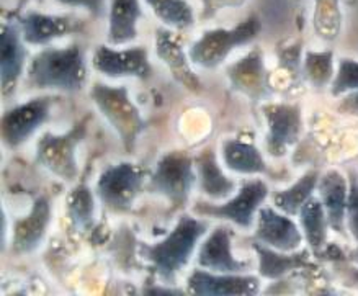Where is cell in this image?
Returning a JSON list of instances; mask_svg holds the SVG:
<instances>
[{
  "instance_id": "6da1fadb",
  "label": "cell",
  "mask_w": 358,
  "mask_h": 296,
  "mask_svg": "<svg viewBox=\"0 0 358 296\" xmlns=\"http://www.w3.org/2000/svg\"><path fill=\"white\" fill-rule=\"evenodd\" d=\"M208 223L192 215H182L172 231L156 244L141 242V255L154 267L164 283H173L176 276L190 262L198 242L206 234Z\"/></svg>"
},
{
  "instance_id": "7a4b0ae2",
  "label": "cell",
  "mask_w": 358,
  "mask_h": 296,
  "mask_svg": "<svg viewBox=\"0 0 358 296\" xmlns=\"http://www.w3.org/2000/svg\"><path fill=\"white\" fill-rule=\"evenodd\" d=\"M85 80V56L79 45L45 48L33 56L27 67V84L31 89L79 92Z\"/></svg>"
},
{
  "instance_id": "e0dca14e",
  "label": "cell",
  "mask_w": 358,
  "mask_h": 296,
  "mask_svg": "<svg viewBox=\"0 0 358 296\" xmlns=\"http://www.w3.org/2000/svg\"><path fill=\"white\" fill-rule=\"evenodd\" d=\"M52 206L46 197H38L27 213L13 223L12 249L17 254H28L40 247L51 225Z\"/></svg>"
},
{
  "instance_id": "52a82bcc",
  "label": "cell",
  "mask_w": 358,
  "mask_h": 296,
  "mask_svg": "<svg viewBox=\"0 0 358 296\" xmlns=\"http://www.w3.org/2000/svg\"><path fill=\"white\" fill-rule=\"evenodd\" d=\"M267 197V183L260 178H254V181L244 182L236 197L231 200L221 203V205L220 203H196L193 206V213L200 216L215 218V220L229 221L232 225L249 230L257 221L255 215L262 208Z\"/></svg>"
},
{
  "instance_id": "2e32d148",
  "label": "cell",
  "mask_w": 358,
  "mask_h": 296,
  "mask_svg": "<svg viewBox=\"0 0 358 296\" xmlns=\"http://www.w3.org/2000/svg\"><path fill=\"white\" fill-rule=\"evenodd\" d=\"M231 237V230L227 226L215 227L198 249V267L220 274H244L249 264L236 259L232 254Z\"/></svg>"
},
{
  "instance_id": "44dd1931",
  "label": "cell",
  "mask_w": 358,
  "mask_h": 296,
  "mask_svg": "<svg viewBox=\"0 0 358 296\" xmlns=\"http://www.w3.org/2000/svg\"><path fill=\"white\" fill-rule=\"evenodd\" d=\"M143 18L139 0H110L108 45L122 46L138 38V23Z\"/></svg>"
},
{
  "instance_id": "7402d4cb",
  "label": "cell",
  "mask_w": 358,
  "mask_h": 296,
  "mask_svg": "<svg viewBox=\"0 0 358 296\" xmlns=\"http://www.w3.org/2000/svg\"><path fill=\"white\" fill-rule=\"evenodd\" d=\"M252 249L259 257V274L262 279L267 280H280L289 272L304 269L309 265L308 251L285 252L265 246L259 241L254 242Z\"/></svg>"
},
{
  "instance_id": "8d00e7d4",
  "label": "cell",
  "mask_w": 358,
  "mask_h": 296,
  "mask_svg": "<svg viewBox=\"0 0 358 296\" xmlns=\"http://www.w3.org/2000/svg\"><path fill=\"white\" fill-rule=\"evenodd\" d=\"M28 2H31V0H18V10H22V7H25ZM36 2H41V0H36Z\"/></svg>"
},
{
  "instance_id": "d590c367",
  "label": "cell",
  "mask_w": 358,
  "mask_h": 296,
  "mask_svg": "<svg viewBox=\"0 0 358 296\" xmlns=\"http://www.w3.org/2000/svg\"><path fill=\"white\" fill-rule=\"evenodd\" d=\"M337 108L343 115L358 116V90L343 95V99L341 100V104H338Z\"/></svg>"
},
{
  "instance_id": "83f0119b",
  "label": "cell",
  "mask_w": 358,
  "mask_h": 296,
  "mask_svg": "<svg viewBox=\"0 0 358 296\" xmlns=\"http://www.w3.org/2000/svg\"><path fill=\"white\" fill-rule=\"evenodd\" d=\"M313 27L321 40H337L342 30L341 0H314Z\"/></svg>"
},
{
  "instance_id": "5b68a950",
  "label": "cell",
  "mask_w": 358,
  "mask_h": 296,
  "mask_svg": "<svg viewBox=\"0 0 358 296\" xmlns=\"http://www.w3.org/2000/svg\"><path fill=\"white\" fill-rule=\"evenodd\" d=\"M198 182L195 159L183 151H171L159 159L152 176L148 181V190L171 202L172 206H183Z\"/></svg>"
},
{
  "instance_id": "484cf974",
  "label": "cell",
  "mask_w": 358,
  "mask_h": 296,
  "mask_svg": "<svg viewBox=\"0 0 358 296\" xmlns=\"http://www.w3.org/2000/svg\"><path fill=\"white\" fill-rule=\"evenodd\" d=\"M319 172L316 169H311L306 174H303L292 187L280 190L273 195V205L277 210L287 213L289 216H298L301 206L306 203L309 198L314 195L317 190L319 183Z\"/></svg>"
},
{
  "instance_id": "d4e9b609",
  "label": "cell",
  "mask_w": 358,
  "mask_h": 296,
  "mask_svg": "<svg viewBox=\"0 0 358 296\" xmlns=\"http://www.w3.org/2000/svg\"><path fill=\"white\" fill-rule=\"evenodd\" d=\"M299 216V226L304 234V241L308 242V246L311 247L313 252H317L326 246L327 242V227L329 220L324 210V205L321 198L311 197L309 200L301 206V210L298 213Z\"/></svg>"
},
{
  "instance_id": "8992f818",
  "label": "cell",
  "mask_w": 358,
  "mask_h": 296,
  "mask_svg": "<svg viewBox=\"0 0 358 296\" xmlns=\"http://www.w3.org/2000/svg\"><path fill=\"white\" fill-rule=\"evenodd\" d=\"M87 134V121L82 120L62 134L45 133L36 144V162L66 182L79 176L76 149Z\"/></svg>"
},
{
  "instance_id": "f1b7e54d",
  "label": "cell",
  "mask_w": 358,
  "mask_h": 296,
  "mask_svg": "<svg viewBox=\"0 0 358 296\" xmlns=\"http://www.w3.org/2000/svg\"><path fill=\"white\" fill-rule=\"evenodd\" d=\"M67 215L72 225L80 230H89L92 226L95 215V200L89 185L79 183L72 188L67 197Z\"/></svg>"
},
{
  "instance_id": "9c48e42d",
  "label": "cell",
  "mask_w": 358,
  "mask_h": 296,
  "mask_svg": "<svg viewBox=\"0 0 358 296\" xmlns=\"http://www.w3.org/2000/svg\"><path fill=\"white\" fill-rule=\"evenodd\" d=\"M92 67L106 77H134L148 80L152 76L146 46H133L116 50L111 45H99L92 55Z\"/></svg>"
},
{
  "instance_id": "603a6c76",
  "label": "cell",
  "mask_w": 358,
  "mask_h": 296,
  "mask_svg": "<svg viewBox=\"0 0 358 296\" xmlns=\"http://www.w3.org/2000/svg\"><path fill=\"white\" fill-rule=\"evenodd\" d=\"M195 169L201 193L211 200H224L234 192L236 182L221 171L216 153L211 148L203 149L195 157Z\"/></svg>"
},
{
  "instance_id": "74e56055",
  "label": "cell",
  "mask_w": 358,
  "mask_h": 296,
  "mask_svg": "<svg viewBox=\"0 0 358 296\" xmlns=\"http://www.w3.org/2000/svg\"><path fill=\"white\" fill-rule=\"evenodd\" d=\"M352 259H353V260H355V262H357V264H358V247H357V249H355V251H353V252H352Z\"/></svg>"
},
{
  "instance_id": "8fae6325",
  "label": "cell",
  "mask_w": 358,
  "mask_h": 296,
  "mask_svg": "<svg viewBox=\"0 0 358 296\" xmlns=\"http://www.w3.org/2000/svg\"><path fill=\"white\" fill-rule=\"evenodd\" d=\"M262 113L267 121V151L273 157L287 156L296 144L303 129L301 106L294 104H265Z\"/></svg>"
},
{
  "instance_id": "7c38bea8",
  "label": "cell",
  "mask_w": 358,
  "mask_h": 296,
  "mask_svg": "<svg viewBox=\"0 0 358 296\" xmlns=\"http://www.w3.org/2000/svg\"><path fill=\"white\" fill-rule=\"evenodd\" d=\"M187 291L196 296H252L260 291V280L254 275L195 269L187 279Z\"/></svg>"
},
{
  "instance_id": "f546056e",
  "label": "cell",
  "mask_w": 358,
  "mask_h": 296,
  "mask_svg": "<svg viewBox=\"0 0 358 296\" xmlns=\"http://www.w3.org/2000/svg\"><path fill=\"white\" fill-rule=\"evenodd\" d=\"M303 74L316 89L331 85L336 76L334 51H308L303 61Z\"/></svg>"
},
{
  "instance_id": "836d02e7",
  "label": "cell",
  "mask_w": 358,
  "mask_h": 296,
  "mask_svg": "<svg viewBox=\"0 0 358 296\" xmlns=\"http://www.w3.org/2000/svg\"><path fill=\"white\" fill-rule=\"evenodd\" d=\"M248 0H201V20H210L226 8H239Z\"/></svg>"
},
{
  "instance_id": "cb8c5ba5",
  "label": "cell",
  "mask_w": 358,
  "mask_h": 296,
  "mask_svg": "<svg viewBox=\"0 0 358 296\" xmlns=\"http://www.w3.org/2000/svg\"><path fill=\"white\" fill-rule=\"evenodd\" d=\"M221 156L224 166L236 174L244 176H259L267 174V162L252 143L241 139H226L221 144Z\"/></svg>"
},
{
  "instance_id": "e575fe53",
  "label": "cell",
  "mask_w": 358,
  "mask_h": 296,
  "mask_svg": "<svg viewBox=\"0 0 358 296\" xmlns=\"http://www.w3.org/2000/svg\"><path fill=\"white\" fill-rule=\"evenodd\" d=\"M62 7L69 8H84L92 17L99 18L105 12V0H55Z\"/></svg>"
},
{
  "instance_id": "d6986e66",
  "label": "cell",
  "mask_w": 358,
  "mask_h": 296,
  "mask_svg": "<svg viewBox=\"0 0 358 296\" xmlns=\"http://www.w3.org/2000/svg\"><path fill=\"white\" fill-rule=\"evenodd\" d=\"M156 52L157 57L169 67L173 79L182 84L187 90L200 92L201 80L192 69V59L182 46V41L167 28H157L156 31Z\"/></svg>"
},
{
  "instance_id": "ac0fdd59",
  "label": "cell",
  "mask_w": 358,
  "mask_h": 296,
  "mask_svg": "<svg viewBox=\"0 0 358 296\" xmlns=\"http://www.w3.org/2000/svg\"><path fill=\"white\" fill-rule=\"evenodd\" d=\"M27 50L20 25L6 22L0 33V77L3 95H12L25 69Z\"/></svg>"
},
{
  "instance_id": "4fadbf2b",
  "label": "cell",
  "mask_w": 358,
  "mask_h": 296,
  "mask_svg": "<svg viewBox=\"0 0 358 296\" xmlns=\"http://www.w3.org/2000/svg\"><path fill=\"white\" fill-rule=\"evenodd\" d=\"M254 237L273 249L294 252L301 247L304 234L301 226H298L287 213L272 206H262L259 210Z\"/></svg>"
},
{
  "instance_id": "9a60e30c",
  "label": "cell",
  "mask_w": 358,
  "mask_h": 296,
  "mask_svg": "<svg viewBox=\"0 0 358 296\" xmlns=\"http://www.w3.org/2000/svg\"><path fill=\"white\" fill-rule=\"evenodd\" d=\"M23 40L28 45L45 46L77 33L82 28V20L71 15H52V13L28 12L18 18Z\"/></svg>"
},
{
  "instance_id": "ffe728a7",
  "label": "cell",
  "mask_w": 358,
  "mask_h": 296,
  "mask_svg": "<svg viewBox=\"0 0 358 296\" xmlns=\"http://www.w3.org/2000/svg\"><path fill=\"white\" fill-rule=\"evenodd\" d=\"M317 192L324 210H326L331 230L345 236L348 181L343 177L342 172L331 169L319 178Z\"/></svg>"
},
{
  "instance_id": "d6a6232c",
  "label": "cell",
  "mask_w": 358,
  "mask_h": 296,
  "mask_svg": "<svg viewBox=\"0 0 358 296\" xmlns=\"http://www.w3.org/2000/svg\"><path fill=\"white\" fill-rule=\"evenodd\" d=\"M277 56L280 66L287 69L292 76H296L301 67V43H293V45L278 46Z\"/></svg>"
},
{
  "instance_id": "30bf717a",
  "label": "cell",
  "mask_w": 358,
  "mask_h": 296,
  "mask_svg": "<svg viewBox=\"0 0 358 296\" xmlns=\"http://www.w3.org/2000/svg\"><path fill=\"white\" fill-rule=\"evenodd\" d=\"M52 99L36 97L7 110L2 115V141L8 149L25 144L50 118Z\"/></svg>"
},
{
  "instance_id": "277c9868",
  "label": "cell",
  "mask_w": 358,
  "mask_h": 296,
  "mask_svg": "<svg viewBox=\"0 0 358 296\" xmlns=\"http://www.w3.org/2000/svg\"><path fill=\"white\" fill-rule=\"evenodd\" d=\"M90 97L101 115L120 136L128 153L136 146L138 136L146 129V121L141 111L133 104L129 92L124 85H106L95 82Z\"/></svg>"
},
{
  "instance_id": "4dcf8cb0",
  "label": "cell",
  "mask_w": 358,
  "mask_h": 296,
  "mask_svg": "<svg viewBox=\"0 0 358 296\" xmlns=\"http://www.w3.org/2000/svg\"><path fill=\"white\" fill-rule=\"evenodd\" d=\"M358 90V61L341 57L334 80L331 84L332 97H343Z\"/></svg>"
},
{
  "instance_id": "ba28073f",
  "label": "cell",
  "mask_w": 358,
  "mask_h": 296,
  "mask_svg": "<svg viewBox=\"0 0 358 296\" xmlns=\"http://www.w3.org/2000/svg\"><path fill=\"white\" fill-rule=\"evenodd\" d=\"M144 187V172L131 162L106 167L95 185L99 200L115 213H128Z\"/></svg>"
},
{
  "instance_id": "3957f363",
  "label": "cell",
  "mask_w": 358,
  "mask_h": 296,
  "mask_svg": "<svg viewBox=\"0 0 358 296\" xmlns=\"http://www.w3.org/2000/svg\"><path fill=\"white\" fill-rule=\"evenodd\" d=\"M262 31V20L257 15H250L239 22L234 28H211L201 33V36L188 50L192 62L203 69H215L224 62L237 48L249 45Z\"/></svg>"
},
{
  "instance_id": "1f68e13d",
  "label": "cell",
  "mask_w": 358,
  "mask_h": 296,
  "mask_svg": "<svg viewBox=\"0 0 358 296\" xmlns=\"http://www.w3.org/2000/svg\"><path fill=\"white\" fill-rule=\"evenodd\" d=\"M345 223L353 239L358 242V174L348 172V200Z\"/></svg>"
},
{
  "instance_id": "4316f807",
  "label": "cell",
  "mask_w": 358,
  "mask_h": 296,
  "mask_svg": "<svg viewBox=\"0 0 358 296\" xmlns=\"http://www.w3.org/2000/svg\"><path fill=\"white\" fill-rule=\"evenodd\" d=\"M159 20L173 30L195 27V12L187 0H144Z\"/></svg>"
},
{
  "instance_id": "5bb4252c",
  "label": "cell",
  "mask_w": 358,
  "mask_h": 296,
  "mask_svg": "<svg viewBox=\"0 0 358 296\" xmlns=\"http://www.w3.org/2000/svg\"><path fill=\"white\" fill-rule=\"evenodd\" d=\"M231 89L259 101L270 94L268 72L264 62V52L259 48L249 51L244 57L229 64L226 69Z\"/></svg>"
}]
</instances>
